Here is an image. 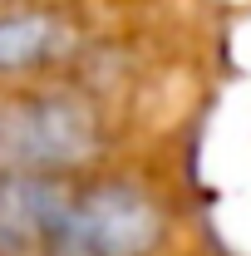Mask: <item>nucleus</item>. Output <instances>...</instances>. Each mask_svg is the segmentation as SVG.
<instances>
[{
	"instance_id": "20e7f679",
	"label": "nucleus",
	"mask_w": 251,
	"mask_h": 256,
	"mask_svg": "<svg viewBox=\"0 0 251 256\" xmlns=\"http://www.w3.org/2000/svg\"><path fill=\"white\" fill-rule=\"evenodd\" d=\"M69 44L60 15L50 10H5L0 15V74H25L50 64Z\"/></svg>"
},
{
	"instance_id": "f03ea898",
	"label": "nucleus",
	"mask_w": 251,
	"mask_h": 256,
	"mask_svg": "<svg viewBox=\"0 0 251 256\" xmlns=\"http://www.w3.org/2000/svg\"><path fill=\"white\" fill-rule=\"evenodd\" d=\"M98 148L94 114L74 98H25L0 104V158L15 172H50L64 178L69 168L89 162Z\"/></svg>"
},
{
	"instance_id": "f257e3e1",
	"label": "nucleus",
	"mask_w": 251,
	"mask_h": 256,
	"mask_svg": "<svg viewBox=\"0 0 251 256\" xmlns=\"http://www.w3.org/2000/svg\"><path fill=\"white\" fill-rule=\"evenodd\" d=\"M162 207L133 182L74 192L54 256H153L162 246Z\"/></svg>"
},
{
	"instance_id": "7ed1b4c3",
	"label": "nucleus",
	"mask_w": 251,
	"mask_h": 256,
	"mask_svg": "<svg viewBox=\"0 0 251 256\" xmlns=\"http://www.w3.org/2000/svg\"><path fill=\"white\" fill-rule=\"evenodd\" d=\"M74 192L50 172L0 178V256H54Z\"/></svg>"
}]
</instances>
